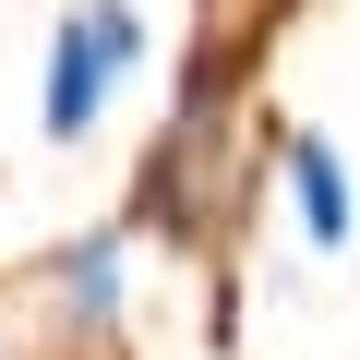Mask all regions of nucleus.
<instances>
[{"instance_id":"1","label":"nucleus","mask_w":360,"mask_h":360,"mask_svg":"<svg viewBox=\"0 0 360 360\" xmlns=\"http://www.w3.org/2000/svg\"><path fill=\"white\" fill-rule=\"evenodd\" d=\"M132 60H144V13H132V0H72L60 37H49L37 132H49V144H84V132H96V108H108V84H120Z\"/></svg>"},{"instance_id":"2","label":"nucleus","mask_w":360,"mask_h":360,"mask_svg":"<svg viewBox=\"0 0 360 360\" xmlns=\"http://www.w3.org/2000/svg\"><path fill=\"white\" fill-rule=\"evenodd\" d=\"M49 288H60V312L96 336L108 312H120V229H96V240H72L60 264H49Z\"/></svg>"},{"instance_id":"3","label":"nucleus","mask_w":360,"mask_h":360,"mask_svg":"<svg viewBox=\"0 0 360 360\" xmlns=\"http://www.w3.org/2000/svg\"><path fill=\"white\" fill-rule=\"evenodd\" d=\"M288 193H300V229L336 252L360 217H348V180H336V144H312V132H288Z\"/></svg>"}]
</instances>
